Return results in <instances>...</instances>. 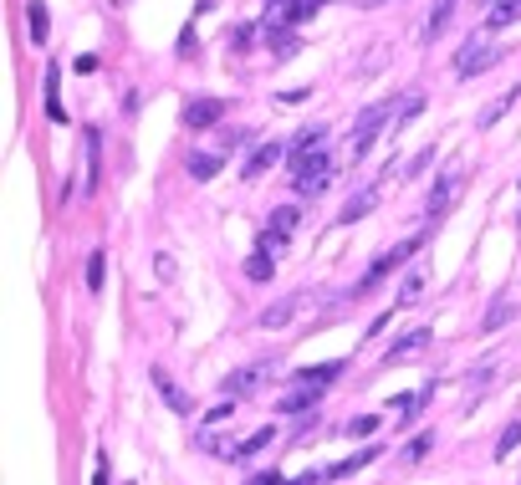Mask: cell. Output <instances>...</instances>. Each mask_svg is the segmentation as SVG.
<instances>
[{"instance_id": "cell-1", "label": "cell", "mask_w": 521, "mask_h": 485, "mask_svg": "<svg viewBox=\"0 0 521 485\" xmlns=\"http://www.w3.org/2000/svg\"><path fill=\"white\" fill-rule=\"evenodd\" d=\"M286 174H292L297 194H322L332 184V154L328 148H312V154H301V158H286Z\"/></svg>"}, {"instance_id": "cell-2", "label": "cell", "mask_w": 521, "mask_h": 485, "mask_svg": "<svg viewBox=\"0 0 521 485\" xmlns=\"http://www.w3.org/2000/svg\"><path fill=\"white\" fill-rule=\"evenodd\" d=\"M419 251H425V235H409V240H399L394 251H383L379 261H373V266L364 271V282L353 286L347 297H368V292H373V286H379L383 276H389V271H399V266H404V261H409V256H419Z\"/></svg>"}, {"instance_id": "cell-3", "label": "cell", "mask_w": 521, "mask_h": 485, "mask_svg": "<svg viewBox=\"0 0 521 485\" xmlns=\"http://www.w3.org/2000/svg\"><path fill=\"white\" fill-rule=\"evenodd\" d=\"M496 62H501V47L486 41V31H481V36H471V41L455 51V77L471 82V77H481V72H490Z\"/></svg>"}, {"instance_id": "cell-4", "label": "cell", "mask_w": 521, "mask_h": 485, "mask_svg": "<svg viewBox=\"0 0 521 485\" xmlns=\"http://www.w3.org/2000/svg\"><path fill=\"white\" fill-rule=\"evenodd\" d=\"M460 189H465V174H440V179H435V189H429V200H425V215L440 220L445 210L460 200Z\"/></svg>"}, {"instance_id": "cell-5", "label": "cell", "mask_w": 521, "mask_h": 485, "mask_svg": "<svg viewBox=\"0 0 521 485\" xmlns=\"http://www.w3.org/2000/svg\"><path fill=\"white\" fill-rule=\"evenodd\" d=\"M148 383L158 389V399H164V404H169L174 414H194V399H190L184 389H179V383H174V378L164 373V368H148Z\"/></svg>"}, {"instance_id": "cell-6", "label": "cell", "mask_w": 521, "mask_h": 485, "mask_svg": "<svg viewBox=\"0 0 521 485\" xmlns=\"http://www.w3.org/2000/svg\"><path fill=\"white\" fill-rule=\"evenodd\" d=\"M455 5L460 0H435V5H429V16H425V26H419V41H440L445 31H450V21H455Z\"/></svg>"}, {"instance_id": "cell-7", "label": "cell", "mask_w": 521, "mask_h": 485, "mask_svg": "<svg viewBox=\"0 0 521 485\" xmlns=\"http://www.w3.org/2000/svg\"><path fill=\"white\" fill-rule=\"evenodd\" d=\"M429 337H435L429 328H414V332H404L399 343H389V353H383V368H394V363L414 358V353H425V347H429Z\"/></svg>"}, {"instance_id": "cell-8", "label": "cell", "mask_w": 521, "mask_h": 485, "mask_svg": "<svg viewBox=\"0 0 521 485\" xmlns=\"http://www.w3.org/2000/svg\"><path fill=\"white\" fill-rule=\"evenodd\" d=\"M394 112H399V103L379 97V103H368V108L358 112V118H353V128H358V133H373V139H379V133H383V123H389Z\"/></svg>"}, {"instance_id": "cell-9", "label": "cell", "mask_w": 521, "mask_h": 485, "mask_svg": "<svg viewBox=\"0 0 521 485\" xmlns=\"http://www.w3.org/2000/svg\"><path fill=\"white\" fill-rule=\"evenodd\" d=\"M220 118H225L220 97H194L190 108H184V128H215Z\"/></svg>"}, {"instance_id": "cell-10", "label": "cell", "mask_w": 521, "mask_h": 485, "mask_svg": "<svg viewBox=\"0 0 521 485\" xmlns=\"http://www.w3.org/2000/svg\"><path fill=\"white\" fill-rule=\"evenodd\" d=\"M322 404V389H317V383H297V389L292 393H282V414H312V409Z\"/></svg>"}, {"instance_id": "cell-11", "label": "cell", "mask_w": 521, "mask_h": 485, "mask_svg": "<svg viewBox=\"0 0 521 485\" xmlns=\"http://www.w3.org/2000/svg\"><path fill=\"white\" fill-rule=\"evenodd\" d=\"M276 158H286V143H261V148H256V154L240 164V174H246V179H261V174L276 164Z\"/></svg>"}, {"instance_id": "cell-12", "label": "cell", "mask_w": 521, "mask_h": 485, "mask_svg": "<svg viewBox=\"0 0 521 485\" xmlns=\"http://www.w3.org/2000/svg\"><path fill=\"white\" fill-rule=\"evenodd\" d=\"M496 378H501V363H496V358H490V363H475L471 378H465V399L475 404V399H481V393H486L490 383H496Z\"/></svg>"}, {"instance_id": "cell-13", "label": "cell", "mask_w": 521, "mask_h": 485, "mask_svg": "<svg viewBox=\"0 0 521 485\" xmlns=\"http://www.w3.org/2000/svg\"><path fill=\"white\" fill-rule=\"evenodd\" d=\"M373 204H379V189L368 184V189H358V194H347V204L337 210V220H343V225H353V220H364Z\"/></svg>"}, {"instance_id": "cell-14", "label": "cell", "mask_w": 521, "mask_h": 485, "mask_svg": "<svg viewBox=\"0 0 521 485\" xmlns=\"http://www.w3.org/2000/svg\"><path fill=\"white\" fill-rule=\"evenodd\" d=\"M312 148H328V128H322V123L301 128L297 139L286 143V158H301V154H312Z\"/></svg>"}, {"instance_id": "cell-15", "label": "cell", "mask_w": 521, "mask_h": 485, "mask_svg": "<svg viewBox=\"0 0 521 485\" xmlns=\"http://www.w3.org/2000/svg\"><path fill=\"white\" fill-rule=\"evenodd\" d=\"M261 383H266V363H256V368H240V373H230V378H225V393H230V399H236V393H256Z\"/></svg>"}, {"instance_id": "cell-16", "label": "cell", "mask_w": 521, "mask_h": 485, "mask_svg": "<svg viewBox=\"0 0 521 485\" xmlns=\"http://www.w3.org/2000/svg\"><path fill=\"white\" fill-rule=\"evenodd\" d=\"M517 97H521V87H511V93H501V97H496V103H486V108L475 112V123H481V128H496V123H501V118H506V112L517 108Z\"/></svg>"}, {"instance_id": "cell-17", "label": "cell", "mask_w": 521, "mask_h": 485, "mask_svg": "<svg viewBox=\"0 0 521 485\" xmlns=\"http://www.w3.org/2000/svg\"><path fill=\"white\" fill-rule=\"evenodd\" d=\"M379 460V445H368V450L347 454V460H337V465H328V481H343V475H358L364 465H373Z\"/></svg>"}, {"instance_id": "cell-18", "label": "cell", "mask_w": 521, "mask_h": 485, "mask_svg": "<svg viewBox=\"0 0 521 485\" xmlns=\"http://www.w3.org/2000/svg\"><path fill=\"white\" fill-rule=\"evenodd\" d=\"M521 21V0H496L486 11V31H501V26H517Z\"/></svg>"}, {"instance_id": "cell-19", "label": "cell", "mask_w": 521, "mask_h": 485, "mask_svg": "<svg viewBox=\"0 0 521 485\" xmlns=\"http://www.w3.org/2000/svg\"><path fill=\"white\" fill-rule=\"evenodd\" d=\"M301 301H307V297H282V301H271L266 312H261V328H282V322H292Z\"/></svg>"}, {"instance_id": "cell-20", "label": "cell", "mask_w": 521, "mask_h": 485, "mask_svg": "<svg viewBox=\"0 0 521 485\" xmlns=\"http://www.w3.org/2000/svg\"><path fill=\"white\" fill-rule=\"evenodd\" d=\"M271 439H276V429H256V435H246V439H236V450H230V460H251V454H261L271 445Z\"/></svg>"}, {"instance_id": "cell-21", "label": "cell", "mask_w": 521, "mask_h": 485, "mask_svg": "<svg viewBox=\"0 0 521 485\" xmlns=\"http://www.w3.org/2000/svg\"><path fill=\"white\" fill-rule=\"evenodd\" d=\"M343 378V363H312V368H297V383H337Z\"/></svg>"}, {"instance_id": "cell-22", "label": "cell", "mask_w": 521, "mask_h": 485, "mask_svg": "<svg viewBox=\"0 0 521 485\" xmlns=\"http://www.w3.org/2000/svg\"><path fill=\"white\" fill-rule=\"evenodd\" d=\"M511 312H517V297L506 292V297H496V307H490V312L481 317V332H496V328H506V322H511Z\"/></svg>"}, {"instance_id": "cell-23", "label": "cell", "mask_w": 521, "mask_h": 485, "mask_svg": "<svg viewBox=\"0 0 521 485\" xmlns=\"http://www.w3.org/2000/svg\"><path fill=\"white\" fill-rule=\"evenodd\" d=\"M425 286H429V271L419 266V271H409L404 282H399V307H409V301H419L425 297Z\"/></svg>"}, {"instance_id": "cell-24", "label": "cell", "mask_w": 521, "mask_h": 485, "mask_svg": "<svg viewBox=\"0 0 521 485\" xmlns=\"http://www.w3.org/2000/svg\"><path fill=\"white\" fill-rule=\"evenodd\" d=\"M26 21H31V41L36 47H41V41H47V5H41V0H31V5H26Z\"/></svg>"}, {"instance_id": "cell-25", "label": "cell", "mask_w": 521, "mask_h": 485, "mask_svg": "<svg viewBox=\"0 0 521 485\" xmlns=\"http://www.w3.org/2000/svg\"><path fill=\"white\" fill-rule=\"evenodd\" d=\"M271 261H276V256L251 251V256H246V276H251V282H271Z\"/></svg>"}, {"instance_id": "cell-26", "label": "cell", "mask_w": 521, "mask_h": 485, "mask_svg": "<svg viewBox=\"0 0 521 485\" xmlns=\"http://www.w3.org/2000/svg\"><path fill=\"white\" fill-rule=\"evenodd\" d=\"M343 429H347L353 439H373V435H379V419H373V414H353Z\"/></svg>"}, {"instance_id": "cell-27", "label": "cell", "mask_w": 521, "mask_h": 485, "mask_svg": "<svg viewBox=\"0 0 521 485\" xmlns=\"http://www.w3.org/2000/svg\"><path fill=\"white\" fill-rule=\"evenodd\" d=\"M435 164V148H419V154L409 158V164H399V179H419V174Z\"/></svg>"}, {"instance_id": "cell-28", "label": "cell", "mask_w": 521, "mask_h": 485, "mask_svg": "<svg viewBox=\"0 0 521 485\" xmlns=\"http://www.w3.org/2000/svg\"><path fill=\"white\" fill-rule=\"evenodd\" d=\"M517 445H521V419H511V424L501 429V439H496V460H506Z\"/></svg>"}, {"instance_id": "cell-29", "label": "cell", "mask_w": 521, "mask_h": 485, "mask_svg": "<svg viewBox=\"0 0 521 485\" xmlns=\"http://www.w3.org/2000/svg\"><path fill=\"white\" fill-rule=\"evenodd\" d=\"M297 220H301V210H297V204H282V210H276V215H271V230H282V235H292V230H297Z\"/></svg>"}, {"instance_id": "cell-30", "label": "cell", "mask_w": 521, "mask_h": 485, "mask_svg": "<svg viewBox=\"0 0 521 485\" xmlns=\"http://www.w3.org/2000/svg\"><path fill=\"white\" fill-rule=\"evenodd\" d=\"M47 112H51V123H67V112H62V97H57V67L47 72Z\"/></svg>"}, {"instance_id": "cell-31", "label": "cell", "mask_w": 521, "mask_h": 485, "mask_svg": "<svg viewBox=\"0 0 521 485\" xmlns=\"http://www.w3.org/2000/svg\"><path fill=\"white\" fill-rule=\"evenodd\" d=\"M215 169H220V158H215V154H190V174H194V179H215Z\"/></svg>"}, {"instance_id": "cell-32", "label": "cell", "mask_w": 521, "mask_h": 485, "mask_svg": "<svg viewBox=\"0 0 521 485\" xmlns=\"http://www.w3.org/2000/svg\"><path fill=\"white\" fill-rule=\"evenodd\" d=\"M435 450V435H419V439H409V450H404V465H419L425 454Z\"/></svg>"}, {"instance_id": "cell-33", "label": "cell", "mask_w": 521, "mask_h": 485, "mask_svg": "<svg viewBox=\"0 0 521 485\" xmlns=\"http://www.w3.org/2000/svg\"><path fill=\"white\" fill-rule=\"evenodd\" d=\"M256 251H266V256H282V251H286V235H282V230H271V225H266V235L256 240Z\"/></svg>"}, {"instance_id": "cell-34", "label": "cell", "mask_w": 521, "mask_h": 485, "mask_svg": "<svg viewBox=\"0 0 521 485\" xmlns=\"http://www.w3.org/2000/svg\"><path fill=\"white\" fill-rule=\"evenodd\" d=\"M87 189H97V128H87Z\"/></svg>"}, {"instance_id": "cell-35", "label": "cell", "mask_w": 521, "mask_h": 485, "mask_svg": "<svg viewBox=\"0 0 521 485\" xmlns=\"http://www.w3.org/2000/svg\"><path fill=\"white\" fill-rule=\"evenodd\" d=\"M87 292H103V251L87 256Z\"/></svg>"}, {"instance_id": "cell-36", "label": "cell", "mask_w": 521, "mask_h": 485, "mask_svg": "<svg viewBox=\"0 0 521 485\" xmlns=\"http://www.w3.org/2000/svg\"><path fill=\"white\" fill-rule=\"evenodd\" d=\"M154 271H158V282H174V276H179V261L158 251V256H154Z\"/></svg>"}, {"instance_id": "cell-37", "label": "cell", "mask_w": 521, "mask_h": 485, "mask_svg": "<svg viewBox=\"0 0 521 485\" xmlns=\"http://www.w3.org/2000/svg\"><path fill=\"white\" fill-rule=\"evenodd\" d=\"M419 108H425V97H419V93H414V97H404V103H399V118L409 123V118H419Z\"/></svg>"}, {"instance_id": "cell-38", "label": "cell", "mask_w": 521, "mask_h": 485, "mask_svg": "<svg viewBox=\"0 0 521 485\" xmlns=\"http://www.w3.org/2000/svg\"><path fill=\"white\" fill-rule=\"evenodd\" d=\"M230 414H236V404H230V399H225L220 409H210V414H205V424H225V419H230Z\"/></svg>"}, {"instance_id": "cell-39", "label": "cell", "mask_w": 521, "mask_h": 485, "mask_svg": "<svg viewBox=\"0 0 521 485\" xmlns=\"http://www.w3.org/2000/svg\"><path fill=\"white\" fill-rule=\"evenodd\" d=\"M246 485H292V481H286V475H276V470H266V475H251Z\"/></svg>"}, {"instance_id": "cell-40", "label": "cell", "mask_w": 521, "mask_h": 485, "mask_svg": "<svg viewBox=\"0 0 521 485\" xmlns=\"http://www.w3.org/2000/svg\"><path fill=\"white\" fill-rule=\"evenodd\" d=\"M93 485H108V454H97V470H93Z\"/></svg>"}, {"instance_id": "cell-41", "label": "cell", "mask_w": 521, "mask_h": 485, "mask_svg": "<svg viewBox=\"0 0 521 485\" xmlns=\"http://www.w3.org/2000/svg\"><path fill=\"white\" fill-rule=\"evenodd\" d=\"M358 5H389V0H358Z\"/></svg>"}, {"instance_id": "cell-42", "label": "cell", "mask_w": 521, "mask_h": 485, "mask_svg": "<svg viewBox=\"0 0 521 485\" xmlns=\"http://www.w3.org/2000/svg\"><path fill=\"white\" fill-rule=\"evenodd\" d=\"M481 5H486V11H490V5H496V0H481Z\"/></svg>"}, {"instance_id": "cell-43", "label": "cell", "mask_w": 521, "mask_h": 485, "mask_svg": "<svg viewBox=\"0 0 521 485\" xmlns=\"http://www.w3.org/2000/svg\"><path fill=\"white\" fill-rule=\"evenodd\" d=\"M517 225H521V215H517Z\"/></svg>"}]
</instances>
